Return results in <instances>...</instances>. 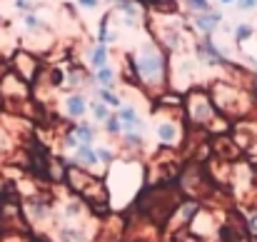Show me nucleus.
<instances>
[{
    "mask_svg": "<svg viewBox=\"0 0 257 242\" xmlns=\"http://www.w3.org/2000/svg\"><path fill=\"white\" fill-rule=\"evenodd\" d=\"M207 92H210V100H212L215 110L222 117H227L230 123L232 120L237 123V120H245V117H252L255 115L250 90L242 87L240 82L220 78V80H212L207 85Z\"/></svg>",
    "mask_w": 257,
    "mask_h": 242,
    "instance_id": "nucleus-2",
    "label": "nucleus"
},
{
    "mask_svg": "<svg viewBox=\"0 0 257 242\" xmlns=\"http://www.w3.org/2000/svg\"><path fill=\"white\" fill-rule=\"evenodd\" d=\"M92 85L105 87V90H117V87H120V73H117V68L110 63V65L95 70V73H92Z\"/></svg>",
    "mask_w": 257,
    "mask_h": 242,
    "instance_id": "nucleus-16",
    "label": "nucleus"
},
{
    "mask_svg": "<svg viewBox=\"0 0 257 242\" xmlns=\"http://www.w3.org/2000/svg\"><path fill=\"white\" fill-rule=\"evenodd\" d=\"M13 5H15V10H20V13H33V10H38L35 0H13Z\"/></svg>",
    "mask_w": 257,
    "mask_h": 242,
    "instance_id": "nucleus-28",
    "label": "nucleus"
},
{
    "mask_svg": "<svg viewBox=\"0 0 257 242\" xmlns=\"http://www.w3.org/2000/svg\"><path fill=\"white\" fill-rule=\"evenodd\" d=\"M75 5H78L80 10H85V13H95V10L102 5V0H75Z\"/></svg>",
    "mask_w": 257,
    "mask_h": 242,
    "instance_id": "nucleus-29",
    "label": "nucleus"
},
{
    "mask_svg": "<svg viewBox=\"0 0 257 242\" xmlns=\"http://www.w3.org/2000/svg\"><path fill=\"white\" fill-rule=\"evenodd\" d=\"M187 125L180 107H160L153 105V138L163 150H180L187 143Z\"/></svg>",
    "mask_w": 257,
    "mask_h": 242,
    "instance_id": "nucleus-3",
    "label": "nucleus"
},
{
    "mask_svg": "<svg viewBox=\"0 0 257 242\" xmlns=\"http://www.w3.org/2000/svg\"><path fill=\"white\" fill-rule=\"evenodd\" d=\"M232 43H235V48L237 50H242L245 48V43H250V40H255L257 38V28L252 23H237L235 28H232Z\"/></svg>",
    "mask_w": 257,
    "mask_h": 242,
    "instance_id": "nucleus-20",
    "label": "nucleus"
},
{
    "mask_svg": "<svg viewBox=\"0 0 257 242\" xmlns=\"http://www.w3.org/2000/svg\"><path fill=\"white\" fill-rule=\"evenodd\" d=\"M117 145H120V155H127V158H135V155H143L148 150V133H122L117 138Z\"/></svg>",
    "mask_w": 257,
    "mask_h": 242,
    "instance_id": "nucleus-14",
    "label": "nucleus"
},
{
    "mask_svg": "<svg viewBox=\"0 0 257 242\" xmlns=\"http://www.w3.org/2000/svg\"><path fill=\"white\" fill-rule=\"evenodd\" d=\"M87 107H90V97L83 90H68L60 97V110L68 123H78V120L87 117Z\"/></svg>",
    "mask_w": 257,
    "mask_h": 242,
    "instance_id": "nucleus-7",
    "label": "nucleus"
},
{
    "mask_svg": "<svg viewBox=\"0 0 257 242\" xmlns=\"http://www.w3.org/2000/svg\"><path fill=\"white\" fill-rule=\"evenodd\" d=\"M190 55L195 58V63L205 65V68H217L225 73H245L217 43L212 35H192L190 43Z\"/></svg>",
    "mask_w": 257,
    "mask_h": 242,
    "instance_id": "nucleus-5",
    "label": "nucleus"
},
{
    "mask_svg": "<svg viewBox=\"0 0 257 242\" xmlns=\"http://www.w3.org/2000/svg\"><path fill=\"white\" fill-rule=\"evenodd\" d=\"M100 128L105 130V135H107L110 140H117V138L122 135V125H120V117H117V112H115V110L110 112V117H107Z\"/></svg>",
    "mask_w": 257,
    "mask_h": 242,
    "instance_id": "nucleus-26",
    "label": "nucleus"
},
{
    "mask_svg": "<svg viewBox=\"0 0 257 242\" xmlns=\"http://www.w3.org/2000/svg\"><path fill=\"white\" fill-rule=\"evenodd\" d=\"M10 70H13L18 78H23L28 85H35L38 78H40V73H43L38 55L30 53V50H18V53L13 55V60H10Z\"/></svg>",
    "mask_w": 257,
    "mask_h": 242,
    "instance_id": "nucleus-6",
    "label": "nucleus"
},
{
    "mask_svg": "<svg viewBox=\"0 0 257 242\" xmlns=\"http://www.w3.org/2000/svg\"><path fill=\"white\" fill-rule=\"evenodd\" d=\"M117 117H120V125H122V133H148V120L143 115V110L135 105V102H122V107L115 110Z\"/></svg>",
    "mask_w": 257,
    "mask_h": 242,
    "instance_id": "nucleus-10",
    "label": "nucleus"
},
{
    "mask_svg": "<svg viewBox=\"0 0 257 242\" xmlns=\"http://www.w3.org/2000/svg\"><path fill=\"white\" fill-rule=\"evenodd\" d=\"M90 95H92L95 100L105 102L110 110H117V107H122V95H120V90H105V87H97V85H92V87H90Z\"/></svg>",
    "mask_w": 257,
    "mask_h": 242,
    "instance_id": "nucleus-21",
    "label": "nucleus"
},
{
    "mask_svg": "<svg viewBox=\"0 0 257 242\" xmlns=\"http://www.w3.org/2000/svg\"><path fill=\"white\" fill-rule=\"evenodd\" d=\"M90 230L85 227H75V225H60L58 232H55V240L58 242H90Z\"/></svg>",
    "mask_w": 257,
    "mask_h": 242,
    "instance_id": "nucleus-18",
    "label": "nucleus"
},
{
    "mask_svg": "<svg viewBox=\"0 0 257 242\" xmlns=\"http://www.w3.org/2000/svg\"><path fill=\"white\" fill-rule=\"evenodd\" d=\"M217 115L220 112L215 110L207 87L192 85L190 90H185V95H182V117H185L187 128L207 133V128L217 120Z\"/></svg>",
    "mask_w": 257,
    "mask_h": 242,
    "instance_id": "nucleus-4",
    "label": "nucleus"
},
{
    "mask_svg": "<svg viewBox=\"0 0 257 242\" xmlns=\"http://www.w3.org/2000/svg\"><path fill=\"white\" fill-rule=\"evenodd\" d=\"M247 90H250V97H252V107H255V112H257V82L252 80V82H250V87H247Z\"/></svg>",
    "mask_w": 257,
    "mask_h": 242,
    "instance_id": "nucleus-31",
    "label": "nucleus"
},
{
    "mask_svg": "<svg viewBox=\"0 0 257 242\" xmlns=\"http://www.w3.org/2000/svg\"><path fill=\"white\" fill-rule=\"evenodd\" d=\"M0 102H3V97H0Z\"/></svg>",
    "mask_w": 257,
    "mask_h": 242,
    "instance_id": "nucleus-33",
    "label": "nucleus"
},
{
    "mask_svg": "<svg viewBox=\"0 0 257 242\" xmlns=\"http://www.w3.org/2000/svg\"><path fill=\"white\" fill-rule=\"evenodd\" d=\"M255 242H257V240H255Z\"/></svg>",
    "mask_w": 257,
    "mask_h": 242,
    "instance_id": "nucleus-35",
    "label": "nucleus"
},
{
    "mask_svg": "<svg viewBox=\"0 0 257 242\" xmlns=\"http://www.w3.org/2000/svg\"><path fill=\"white\" fill-rule=\"evenodd\" d=\"M95 43L107 45V48L120 43V28H117V23H115L112 10H107V13L97 20V28H95Z\"/></svg>",
    "mask_w": 257,
    "mask_h": 242,
    "instance_id": "nucleus-13",
    "label": "nucleus"
},
{
    "mask_svg": "<svg viewBox=\"0 0 257 242\" xmlns=\"http://www.w3.org/2000/svg\"><path fill=\"white\" fill-rule=\"evenodd\" d=\"M245 232H247L250 237H255L257 240V207L255 210H250V212L245 215Z\"/></svg>",
    "mask_w": 257,
    "mask_h": 242,
    "instance_id": "nucleus-27",
    "label": "nucleus"
},
{
    "mask_svg": "<svg viewBox=\"0 0 257 242\" xmlns=\"http://www.w3.org/2000/svg\"><path fill=\"white\" fill-rule=\"evenodd\" d=\"M70 128H73V135L78 138V143L80 145H95V140H97V125L92 123V120H78V123H70Z\"/></svg>",
    "mask_w": 257,
    "mask_h": 242,
    "instance_id": "nucleus-17",
    "label": "nucleus"
},
{
    "mask_svg": "<svg viewBox=\"0 0 257 242\" xmlns=\"http://www.w3.org/2000/svg\"><path fill=\"white\" fill-rule=\"evenodd\" d=\"M95 155H97V160L102 165V170H107L110 165H115V160L120 158V153L112 150L110 145H95Z\"/></svg>",
    "mask_w": 257,
    "mask_h": 242,
    "instance_id": "nucleus-25",
    "label": "nucleus"
},
{
    "mask_svg": "<svg viewBox=\"0 0 257 242\" xmlns=\"http://www.w3.org/2000/svg\"><path fill=\"white\" fill-rule=\"evenodd\" d=\"M187 20V28L190 33H197V35H215L220 30V25L225 23V13L222 10H210V13H202V15H192V18H185Z\"/></svg>",
    "mask_w": 257,
    "mask_h": 242,
    "instance_id": "nucleus-8",
    "label": "nucleus"
},
{
    "mask_svg": "<svg viewBox=\"0 0 257 242\" xmlns=\"http://www.w3.org/2000/svg\"><path fill=\"white\" fill-rule=\"evenodd\" d=\"M222 8H230V5H235V0H217Z\"/></svg>",
    "mask_w": 257,
    "mask_h": 242,
    "instance_id": "nucleus-32",
    "label": "nucleus"
},
{
    "mask_svg": "<svg viewBox=\"0 0 257 242\" xmlns=\"http://www.w3.org/2000/svg\"><path fill=\"white\" fill-rule=\"evenodd\" d=\"M110 112H112V110H110V107H107L105 102H100V100L90 97V107H87V115H90V120H92V123H95L97 128H100V125H102V123H105V120L110 117Z\"/></svg>",
    "mask_w": 257,
    "mask_h": 242,
    "instance_id": "nucleus-24",
    "label": "nucleus"
},
{
    "mask_svg": "<svg viewBox=\"0 0 257 242\" xmlns=\"http://www.w3.org/2000/svg\"><path fill=\"white\" fill-rule=\"evenodd\" d=\"M83 63H85V68L90 70V73H95V70L110 65V48H107V45H100V43L92 40V43L85 48Z\"/></svg>",
    "mask_w": 257,
    "mask_h": 242,
    "instance_id": "nucleus-15",
    "label": "nucleus"
},
{
    "mask_svg": "<svg viewBox=\"0 0 257 242\" xmlns=\"http://www.w3.org/2000/svg\"><path fill=\"white\" fill-rule=\"evenodd\" d=\"M0 97L3 100H20V102H28L30 97V85L18 78L13 70H8L0 80Z\"/></svg>",
    "mask_w": 257,
    "mask_h": 242,
    "instance_id": "nucleus-11",
    "label": "nucleus"
},
{
    "mask_svg": "<svg viewBox=\"0 0 257 242\" xmlns=\"http://www.w3.org/2000/svg\"><path fill=\"white\" fill-rule=\"evenodd\" d=\"M68 165H75V167H83L87 172H97L102 175V165L95 155V145H78L70 155H68Z\"/></svg>",
    "mask_w": 257,
    "mask_h": 242,
    "instance_id": "nucleus-12",
    "label": "nucleus"
},
{
    "mask_svg": "<svg viewBox=\"0 0 257 242\" xmlns=\"http://www.w3.org/2000/svg\"><path fill=\"white\" fill-rule=\"evenodd\" d=\"M20 23L23 28L30 33V35H38V33H50V25L43 15H38V10L33 13H20Z\"/></svg>",
    "mask_w": 257,
    "mask_h": 242,
    "instance_id": "nucleus-19",
    "label": "nucleus"
},
{
    "mask_svg": "<svg viewBox=\"0 0 257 242\" xmlns=\"http://www.w3.org/2000/svg\"><path fill=\"white\" fill-rule=\"evenodd\" d=\"M235 8L240 13H252V10H257V0H235Z\"/></svg>",
    "mask_w": 257,
    "mask_h": 242,
    "instance_id": "nucleus-30",
    "label": "nucleus"
},
{
    "mask_svg": "<svg viewBox=\"0 0 257 242\" xmlns=\"http://www.w3.org/2000/svg\"><path fill=\"white\" fill-rule=\"evenodd\" d=\"M197 212H200V202H197L195 197H187V200H182L180 207H177V222H180V225H190Z\"/></svg>",
    "mask_w": 257,
    "mask_h": 242,
    "instance_id": "nucleus-23",
    "label": "nucleus"
},
{
    "mask_svg": "<svg viewBox=\"0 0 257 242\" xmlns=\"http://www.w3.org/2000/svg\"><path fill=\"white\" fill-rule=\"evenodd\" d=\"M177 3H180L185 18H192V15H202V13L215 10V3L212 0H177Z\"/></svg>",
    "mask_w": 257,
    "mask_h": 242,
    "instance_id": "nucleus-22",
    "label": "nucleus"
},
{
    "mask_svg": "<svg viewBox=\"0 0 257 242\" xmlns=\"http://www.w3.org/2000/svg\"><path fill=\"white\" fill-rule=\"evenodd\" d=\"M73 3H75V0H73Z\"/></svg>",
    "mask_w": 257,
    "mask_h": 242,
    "instance_id": "nucleus-34",
    "label": "nucleus"
},
{
    "mask_svg": "<svg viewBox=\"0 0 257 242\" xmlns=\"http://www.w3.org/2000/svg\"><path fill=\"white\" fill-rule=\"evenodd\" d=\"M133 55V65L138 73V87L148 95H160L165 90H170V63L172 58L150 38V33L135 45Z\"/></svg>",
    "mask_w": 257,
    "mask_h": 242,
    "instance_id": "nucleus-1",
    "label": "nucleus"
},
{
    "mask_svg": "<svg viewBox=\"0 0 257 242\" xmlns=\"http://www.w3.org/2000/svg\"><path fill=\"white\" fill-rule=\"evenodd\" d=\"M53 197L45 195V192H35L33 197H28L25 202V215L35 222V225H43L53 217Z\"/></svg>",
    "mask_w": 257,
    "mask_h": 242,
    "instance_id": "nucleus-9",
    "label": "nucleus"
}]
</instances>
